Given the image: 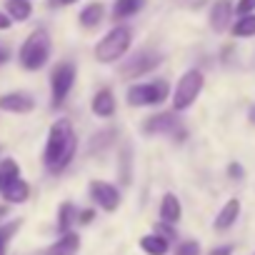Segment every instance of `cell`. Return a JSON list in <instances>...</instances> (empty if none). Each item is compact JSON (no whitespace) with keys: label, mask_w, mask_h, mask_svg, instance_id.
<instances>
[{"label":"cell","mask_w":255,"mask_h":255,"mask_svg":"<svg viewBox=\"0 0 255 255\" xmlns=\"http://www.w3.org/2000/svg\"><path fill=\"white\" fill-rule=\"evenodd\" d=\"M75 153H78V135L73 130V123L68 118H58L48 130V140H45V150H43V165L48 168V173L58 175L73 163Z\"/></svg>","instance_id":"obj_1"},{"label":"cell","mask_w":255,"mask_h":255,"mask_svg":"<svg viewBox=\"0 0 255 255\" xmlns=\"http://www.w3.org/2000/svg\"><path fill=\"white\" fill-rule=\"evenodd\" d=\"M50 50H53V43H50L48 30H45V28H35V30L23 40V45H20V50H18V63H20L25 70L35 73V70H40V68L48 65Z\"/></svg>","instance_id":"obj_2"},{"label":"cell","mask_w":255,"mask_h":255,"mask_svg":"<svg viewBox=\"0 0 255 255\" xmlns=\"http://www.w3.org/2000/svg\"><path fill=\"white\" fill-rule=\"evenodd\" d=\"M133 45V30L128 25H115L110 28L95 45V60L103 63V65H110V63H118L128 55Z\"/></svg>","instance_id":"obj_3"},{"label":"cell","mask_w":255,"mask_h":255,"mask_svg":"<svg viewBox=\"0 0 255 255\" xmlns=\"http://www.w3.org/2000/svg\"><path fill=\"white\" fill-rule=\"evenodd\" d=\"M170 95L168 80H148V83H133L125 93L128 105L133 108H148V105H160Z\"/></svg>","instance_id":"obj_4"},{"label":"cell","mask_w":255,"mask_h":255,"mask_svg":"<svg viewBox=\"0 0 255 255\" xmlns=\"http://www.w3.org/2000/svg\"><path fill=\"white\" fill-rule=\"evenodd\" d=\"M203 85H205V75L198 70V68H190L180 75L175 90H173V110L175 113H183L188 108H193V103L198 100V95L203 93Z\"/></svg>","instance_id":"obj_5"},{"label":"cell","mask_w":255,"mask_h":255,"mask_svg":"<svg viewBox=\"0 0 255 255\" xmlns=\"http://www.w3.org/2000/svg\"><path fill=\"white\" fill-rule=\"evenodd\" d=\"M75 78H78V68L70 63V60H63L53 68L50 73V108H63L73 85H75Z\"/></svg>","instance_id":"obj_6"},{"label":"cell","mask_w":255,"mask_h":255,"mask_svg":"<svg viewBox=\"0 0 255 255\" xmlns=\"http://www.w3.org/2000/svg\"><path fill=\"white\" fill-rule=\"evenodd\" d=\"M143 130L148 135H173V140L183 143L188 138L185 128L180 123V118L175 113H158V115H150L145 123H143Z\"/></svg>","instance_id":"obj_7"},{"label":"cell","mask_w":255,"mask_h":255,"mask_svg":"<svg viewBox=\"0 0 255 255\" xmlns=\"http://www.w3.org/2000/svg\"><path fill=\"white\" fill-rule=\"evenodd\" d=\"M160 55L155 53V50H138L135 55H130L128 60H123V65H120V75L125 78V80H135V78H143V75H148V73H153L158 65H160Z\"/></svg>","instance_id":"obj_8"},{"label":"cell","mask_w":255,"mask_h":255,"mask_svg":"<svg viewBox=\"0 0 255 255\" xmlns=\"http://www.w3.org/2000/svg\"><path fill=\"white\" fill-rule=\"evenodd\" d=\"M88 190H90L93 203H95L100 210H105V213H115V210L120 208V203H123L118 185H113V183H108V180H90Z\"/></svg>","instance_id":"obj_9"},{"label":"cell","mask_w":255,"mask_h":255,"mask_svg":"<svg viewBox=\"0 0 255 255\" xmlns=\"http://www.w3.org/2000/svg\"><path fill=\"white\" fill-rule=\"evenodd\" d=\"M0 110L3 113H15V115H28L35 110V98L25 90H15V93H5L0 95Z\"/></svg>","instance_id":"obj_10"},{"label":"cell","mask_w":255,"mask_h":255,"mask_svg":"<svg viewBox=\"0 0 255 255\" xmlns=\"http://www.w3.org/2000/svg\"><path fill=\"white\" fill-rule=\"evenodd\" d=\"M0 195H3L5 205H23L30 198V185L23 178H15V180H10L0 188Z\"/></svg>","instance_id":"obj_11"},{"label":"cell","mask_w":255,"mask_h":255,"mask_svg":"<svg viewBox=\"0 0 255 255\" xmlns=\"http://www.w3.org/2000/svg\"><path fill=\"white\" fill-rule=\"evenodd\" d=\"M230 18H233V3L230 0H215L210 8V28L215 33H225L230 28Z\"/></svg>","instance_id":"obj_12"},{"label":"cell","mask_w":255,"mask_h":255,"mask_svg":"<svg viewBox=\"0 0 255 255\" xmlns=\"http://www.w3.org/2000/svg\"><path fill=\"white\" fill-rule=\"evenodd\" d=\"M115 95H113V90L110 88H100L95 95H93V100H90V110H93V115L95 118H113L115 115Z\"/></svg>","instance_id":"obj_13"},{"label":"cell","mask_w":255,"mask_h":255,"mask_svg":"<svg viewBox=\"0 0 255 255\" xmlns=\"http://www.w3.org/2000/svg\"><path fill=\"white\" fill-rule=\"evenodd\" d=\"M158 215H160V223H168V225L180 223V218H183V205H180V198H178L175 193H165V195L160 198Z\"/></svg>","instance_id":"obj_14"},{"label":"cell","mask_w":255,"mask_h":255,"mask_svg":"<svg viewBox=\"0 0 255 255\" xmlns=\"http://www.w3.org/2000/svg\"><path fill=\"white\" fill-rule=\"evenodd\" d=\"M240 218V200L238 198H230L223 208H220V213L215 215V220H213V228L215 230H230L233 225H235V220Z\"/></svg>","instance_id":"obj_15"},{"label":"cell","mask_w":255,"mask_h":255,"mask_svg":"<svg viewBox=\"0 0 255 255\" xmlns=\"http://www.w3.org/2000/svg\"><path fill=\"white\" fill-rule=\"evenodd\" d=\"M78 250H80V235H78L75 230H70V233L60 235V238L45 250V255H78Z\"/></svg>","instance_id":"obj_16"},{"label":"cell","mask_w":255,"mask_h":255,"mask_svg":"<svg viewBox=\"0 0 255 255\" xmlns=\"http://www.w3.org/2000/svg\"><path fill=\"white\" fill-rule=\"evenodd\" d=\"M75 223H78V208H75L70 200L60 203V208H58V215H55V228H58V233H60V235L70 233Z\"/></svg>","instance_id":"obj_17"},{"label":"cell","mask_w":255,"mask_h":255,"mask_svg":"<svg viewBox=\"0 0 255 255\" xmlns=\"http://www.w3.org/2000/svg\"><path fill=\"white\" fill-rule=\"evenodd\" d=\"M145 8V0H115L113 3V20H128Z\"/></svg>","instance_id":"obj_18"},{"label":"cell","mask_w":255,"mask_h":255,"mask_svg":"<svg viewBox=\"0 0 255 255\" xmlns=\"http://www.w3.org/2000/svg\"><path fill=\"white\" fill-rule=\"evenodd\" d=\"M103 18H105V5L103 3H88L78 15L83 28H98L103 23Z\"/></svg>","instance_id":"obj_19"},{"label":"cell","mask_w":255,"mask_h":255,"mask_svg":"<svg viewBox=\"0 0 255 255\" xmlns=\"http://www.w3.org/2000/svg\"><path fill=\"white\" fill-rule=\"evenodd\" d=\"M140 250H143L145 255H168L170 243H168L165 238L155 235V233H148V235L140 238Z\"/></svg>","instance_id":"obj_20"},{"label":"cell","mask_w":255,"mask_h":255,"mask_svg":"<svg viewBox=\"0 0 255 255\" xmlns=\"http://www.w3.org/2000/svg\"><path fill=\"white\" fill-rule=\"evenodd\" d=\"M3 13H5L13 23H25V20L33 15V5L28 3V0H8Z\"/></svg>","instance_id":"obj_21"},{"label":"cell","mask_w":255,"mask_h":255,"mask_svg":"<svg viewBox=\"0 0 255 255\" xmlns=\"http://www.w3.org/2000/svg\"><path fill=\"white\" fill-rule=\"evenodd\" d=\"M15 178H20V165L13 158H3L0 160V188L10 180H15Z\"/></svg>","instance_id":"obj_22"},{"label":"cell","mask_w":255,"mask_h":255,"mask_svg":"<svg viewBox=\"0 0 255 255\" xmlns=\"http://www.w3.org/2000/svg\"><path fill=\"white\" fill-rule=\"evenodd\" d=\"M233 35L235 38H253L255 35V13L238 18V23L233 25Z\"/></svg>","instance_id":"obj_23"},{"label":"cell","mask_w":255,"mask_h":255,"mask_svg":"<svg viewBox=\"0 0 255 255\" xmlns=\"http://www.w3.org/2000/svg\"><path fill=\"white\" fill-rule=\"evenodd\" d=\"M113 138H115V130H103V133L93 135L90 150H93V153H95V150H103L105 145H110V143H113Z\"/></svg>","instance_id":"obj_24"},{"label":"cell","mask_w":255,"mask_h":255,"mask_svg":"<svg viewBox=\"0 0 255 255\" xmlns=\"http://www.w3.org/2000/svg\"><path fill=\"white\" fill-rule=\"evenodd\" d=\"M153 233H155V235H160V238H165L168 243H173V240L178 238L175 228H173V225H168V223H160V220L153 225Z\"/></svg>","instance_id":"obj_25"},{"label":"cell","mask_w":255,"mask_h":255,"mask_svg":"<svg viewBox=\"0 0 255 255\" xmlns=\"http://www.w3.org/2000/svg\"><path fill=\"white\" fill-rule=\"evenodd\" d=\"M173 255H200V243L198 240H185L175 248Z\"/></svg>","instance_id":"obj_26"},{"label":"cell","mask_w":255,"mask_h":255,"mask_svg":"<svg viewBox=\"0 0 255 255\" xmlns=\"http://www.w3.org/2000/svg\"><path fill=\"white\" fill-rule=\"evenodd\" d=\"M253 10H255V0H238V5H233V13H238L240 18L253 15Z\"/></svg>","instance_id":"obj_27"},{"label":"cell","mask_w":255,"mask_h":255,"mask_svg":"<svg viewBox=\"0 0 255 255\" xmlns=\"http://www.w3.org/2000/svg\"><path fill=\"white\" fill-rule=\"evenodd\" d=\"M228 175H230L233 180H240V178L245 175V170H243V165H238V163H230V165H228Z\"/></svg>","instance_id":"obj_28"},{"label":"cell","mask_w":255,"mask_h":255,"mask_svg":"<svg viewBox=\"0 0 255 255\" xmlns=\"http://www.w3.org/2000/svg\"><path fill=\"white\" fill-rule=\"evenodd\" d=\"M93 218H95V210H78V223L88 225V223H93Z\"/></svg>","instance_id":"obj_29"},{"label":"cell","mask_w":255,"mask_h":255,"mask_svg":"<svg viewBox=\"0 0 255 255\" xmlns=\"http://www.w3.org/2000/svg\"><path fill=\"white\" fill-rule=\"evenodd\" d=\"M208 255H233V245H220V248H213Z\"/></svg>","instance_id":"obj_30"},{"label":"cell","mask_w":255,"mask_h":255,"mask_svg":"<svg viewBox=\"0 0 255 255\" xmlns=\"http://www.w3.org/2000/svg\"><path fill=\"white\" fill-rule=\"evenodd\" d=\"M10 25H13V20H10V18L3 13V10H0V30H8Z\"/></svg>","instance_id":"obj_31"},{"label":"cell","mask_w":255,"mask_h":255,"mask_svg":"<svg viewBox=\"0 0 255 255\" xmlns=\"http://www.w3.org/2000/svg\"><path fill=\"white\" fill-rule=\"evenodd\" d=\"M73 3H78V0H50L53 8H68V5H73Z\"/></svg>","instance_id":"obj_32"},{"label":"cell","mask_w":255,"mask_h":255,"mask_svg":"<svg viewBox=\"0 0 255 255\" xmlns=\"http://www.w3.org/2000/svg\"><path fill=\"white\" fill-rule=\"evenodd\" d=\"M8 213H10V205H0V223H3V218H8Z\"/></svg>","instance_id":"obj_33"},{"label":"cell","mask_w":255,"mask_h":255,"mask_svg":"<svg viewBox=\"0 0 255 255\" xmlns=\"http://www.w3.org/2000/svg\"><path fill=\"white\" fill-rule=\"evenodd\" d=\"M8 58H10V53H8L5 48H0V65H3V63H8Z\"/></svg>","instance_id":"obj_34"},{"label":"cell","mask_w":255,"mask_h":255,"mask_svg":"<svg viewBox=\"0 0 255 255\" xmlns=\"http://www.w3.org/2000/svg\"><path fill=\"white\" fill-rule=\"evenodd\" d=\"M250 120L255 123V108H250Z\"/></svg>","instance_id":"obj_35"},{"label":"cell","mask_w":255,"mask_h":255,"mask_svg":"<svg viewBox=\"0 0 255 255\" xmlns=\"http://www.w3.org/2000/svg\"><path fill=\"white\" fill-rule=\"evenodd\" d=\"M0 255H8V248H3V245H0Z\"/></svg>","instance_id":"obj_36"},{"label":"cell","mask_w":255,"mask_h":255,"mask_svg":"<svg viewBox=\"0 0 255 255\" xmlns=\"http://www.w3.org/2000/svg\"><path fill=\"white\" fill-rule=\"evenodd\" d=\"M28 3H30V0H28Z\"/></svg>","instance_id":"obj_37"}]
</instances>
